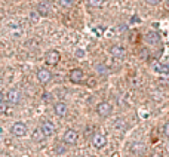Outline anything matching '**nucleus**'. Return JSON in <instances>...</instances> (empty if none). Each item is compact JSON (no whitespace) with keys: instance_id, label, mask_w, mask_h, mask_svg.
I'll return each instance as SVG.
<instances>
[{"instance_id":"f257e3e1","label":"nucleus","mask_w":169,"mask_h":157,"mask_svg":"<svg viewBox=\"0 0 169 157\" xmlns=\"http://www.w3.org/2000/svg\"><path fill=\"white\" fill-rule=\"evenodd\" d=\"M10 132L12 135H15L18 138H21V136H26L27 132H28V129H27V124L22 123V122H17V123H14V126L10 128Z\"/></svg>"},{"instance_id":"f03ea898","label":"nucleus","mask_w":169,"mask_h":157,"mask_svg":"<svg viewBox=\"0 0 169 157\" xmlns=\"http://www.w3.org/2000/svg\"><path fill=\"white\" fill-rule=\"evenodd\" d=\"M5 99H6V102L10 104V105H17L18 102L21 101V93H19V91H17V89H10V91L6 92Z\"/></svg>"},{"instance_id":"7ed1b4c3","label":"nucleus","mask_w":169,"mask_h":157,"mask_svg":"<svg viewBox=\"0 0 169 157\" xmlns=\"http://www.w3.org/2000/svg\"><path fill=\"white\" fill-rule=\"evenodd\" d=\"M111 111H113V107H111L110 102H107V101H102V102H100L96 105V113H98V116H101V117L110 116Z\"/></svg>"},{"instance_id":"20e7f679","label":"nucleus","mask_w":169,"mask_h":157,"mask_svg":"<svg viewBox=\"0 0 169 157\" xmlns=\"http://www.w3.org/2000/svg\"><path fill=\"white\" fill-rule=\"evenodd\" d=\"M62 141H64L65 144H68V145H74L77 141H79V133H77L74 129H68V131H65V133H64Z\"/></svg>"},{"instance_id":"39448f33","label":"nucleus","mask_w":169,"mask_h":157,"mask_svg":"<svg viewBox=\"0 0 169 157\" xmlns=\"http://www.w3.org/2000/svg\"><path fill=\"white\" fill-rule=\"evenodd\" d=\"M59 58H61V55H59L58 50H49L45 57V61L48 65H57L59 62Z\"/></svg>"},{"instance_id":"423d86ee","label":"nucleus","mask_w":169,"mask_h":157,"mask_svg":"<svg viewBox=\"0 0 169 157\" xmlns=\"http://www.w3.org/2000/svg\"><path fill=\"white\" fill-rule=\"evenodd\" d=\"M84 79V73L80 68H74L70 71V82L71 83H82V80Z\"/></svg>"},{"instance_id":"0eeeda50","label":"nucleus","mask_w":169,"mask_h":157,"mask_svg":"<svg viewBox=\"0 0 169 157\" xmlns=\"http://www.w3.org/2000/svg\"><path fill=\"white\" fill-rule=\"evenodd\" d=\"M37 79H39V82L43 83V84H46V83L51 82L52 79V74L49 70H46V68H40L39 71H37Z\"/></svg>"},{"instance_id":"6e6552de","label":"nucleus","mask_w":169,"mask_h":157,"mask_svg":"<svg viewBox=\"0 0 169 157\" xmlns=\"http://www.w3.org/2000/svg\"><path fill=\"white\" fill-rule=\"evenodd\" d=\"M92 144L95 148H102V147H105V144H107V138H105L102 133H95L92 138Z\"/></svg>"},{"instance_id":"1a4fd4ad","label":"nucleus","mask_w":169,"mask_h":157,"mask_svg":"<svg viewBox=\"0 0 169 157\" xmlns=\"http://www.w3.org/2000/svg\"><path fill=\"white\" fill-rule=\"evenodd\" d=\"M110 52H111V57H113V58H117V59L125 58V55H126L125 48H123V46H119V45L113 46V48L110 49Z\"/></svg>"},{"instance_id":"9d476101","label":"nucleus","mask_w":169,"mask_h":157,"mask_svg":"<svg viewBox=\"0 0 169 157\" xmlns=\"http://www.w3.org/2000/svg\"><path fill=\"white\" fill-rule=\"evenodd\" d=\"M40 128H42L43 133H45L46 136H51V135H53V133H55V131H57V128H55V124L52 123V122H49V120H46V122H43Z\"/></svg>"},{"instance_id":"9b49d317","label":"nucleus","mask_w":169,"mask_h":157,"mask_svg":"<svg viewBox=\"0 0 169 157\" xmlns=\"http://www.w3.org/2000/svg\"><path fill=\"white\" fill-rule=\"evenodd\" d=\"M145 41L148 43V45H159L160 43V36L159 33H156V31H148V33L145 34Z\"/></svg>"},{"instance_id":"f8f14e48","label":"nucleus","mask_w":169,"mask_h":157,"mask_svg":"<svg viewBox=\"0 0 169 157\" xmlns=\"http://www.w3.org/2000/svg\"><path fill=\"white\" fill-rule=\"evenodd\" d=\"M53 111L58 117H65L68 113V107L64 104V102H57L55 107H53Z\"/></svg>"},{"instance_id":"ddd939ff","label":"nucleus","mask_w":169,"mask_h":157,"mask_svg":"<svg viewBox=\"0 0 169 157\" xmlns=\"http://www.w3.org/2000/svg\"><path fill=\"white\" fill-rule=\"evenodd\" d=\"M153 70H154L156 73H159V74H165V76L169 74V67L165 65V64H160V62L153 64Z\"/></svg>"},{"instance_id":"4468645a","label":"nucleus","mask_w":169,"mask_h":157,"mask_svg":"<svg viewBox=\"0 0 169 157\" xmlns=\"http://www.w3.org/2000/svg\"><path fill=\"white\" fill-rule=\"evenodd\" d=\"M31 138H33L34 142H42L45 138H46V135L43 133L42 128H36L33 131V135H31Z\"/></svg>"},{"instance_id":"2eb2a0df","label":"nucleus","mask_w":169,"mask_h":157,"mask_svg":"<svg viewBox=\"0 0 169 157\" xmlns=\"http://www.w3.org/2000/svg\"><path fill=\"white\" fill-rule=\"evenodd\" d=\"M37 12H39L42 17H46V15H49V6H48L46 3H40V5L37 6Z\"/></svg>"},{"instance_id":"dca6fc26","label":"nucleus","mask_w":169,"mask_h":157,"mask_svg":"<svg viewBox=\"0 0 169 157\" xmlns=\"http://www.w3.org/2000/svg\"><path fill=\"white\" fill-rule=\"evenodd\" d=\"M132 151L136 153V154L143 153V151H144V144H143V142H135V144H132Z\"/></svg>"},{"instance_id":"f3484780","label":"nucleus","mask_w":169,"mask_h":157,"mask_svg":"<svg viewBox=\"0 0 169 157\" xmlns=\"http://www.w3.org/2000/svg\"><path fill=\"white\" fill-rule=\"evenodd\" d=\"M73 3H74V0H59V5L62 6V8H71L73 6Z\"/></svg>"},{"instance_id":"a211bd4d","label":"nucleus","mask_w":169,"mask_h":157,"mask_svg":"<svg viewBox=\"0 0 169 157\" xmlns=\"http://www.w3.org/2000/svg\"><path fill=\"white\" fill-rule=\"evenodd\" d=\"M88 2H89V5L92 8H100V6H102V3H104V0H88Z\"/></svg>"},{"instance_id":"6ab92c4d","label":"nucleus","mask_w":169,"mask_h":157,"mask_svg":"<svg viewBox=\"0 0 169 157\" xmlns=\"http://www.w3.org/2000/svg\"><path fill=\"white\" fill-rule=\"evenodd\" d=\"M6 110H8V102L6 101H0V114L6 113Z\"/></svg>"},{"instance_id":"aec40b11","label":"nucleus","mask_w":169,"mask_h":157,"mask_svg":"<svg viewBox=\"0 0 169 157\" xmlns=\"http://www.w3.org/2000/svg\"><path fill=\"white\" fill-rule=\"evenodd\" d=\"M96 71L101 73V74H105V73H107V67H104L102 64H100V65H96Z\"/></svg>"},{"instance_id":"412c9836","label":"nucleus","mask_w":169,"mask_h":157,"mask_svg":"<svg viewBox=\"0 0 169 157\" xmlns=\"http://www.w3.org/2000/svg\"><path fill=\"white\" fill-rule=\"evenodd\" d=\"M147 3H150V5H159L162 0H145Z\"/></svg>"},{"instance_id":"4be33fe9","label":"nucleus","mask_w":169,"mask_h":157,"mask_svg":"<svg viewBox=\"0 0 169 157\" xmlns=\"http://www.w3.org/2000/svg\"><path fill=\"white\" fill-rule=\"evenodd\" d=\"M83 55H84V52H83V50H80V49L76 50V57H77V58H82Z\"/></svg>"},{"instance_id":"5701e85b","label":"nucleus","mask_w":169,"mask_h":157,"mask_svg":"<svg viewBox=\"0 0 169 157\" xmlns=\"http://www.w3.org/2000/svg\"><path fill=\"white\" fill-rule=\"evenodd\" d=\"M165 133H166V136L169 138V123H166V126H165Z\"/></svg>"},{"instance_id":"b1692460","label":"nucleus","mask_w":169,"mask_h":157,"mask_svg":"<svg viewBox=\"0 0 169 157\" xmlns=\"http://www.w3.org/2000/svg\"><path fill=\"white\" fill-rule=\"evenodd\" d=\"M89 86H95V80L91 79V80H89Z\"/></svg>"},{"instance_id":"393cba45","label":"nucleus","mask_w":169,"mask_h":157,"mask_svg":"<svg viewBox=\"0 0 169 157\" xmlns=\"http://www.w3.org/2000/svg\"><path fill=\"white\" fill-rule=\"evenodd\" d=\"M153 157H163L160 153H156V154H153Z\"/></svg>"},{"instance_id":"a878e982","label":"nucleus","mask_w":169,"mask_h":157,"mask_svg":"<svg viewBox=\"0 0 169 157\" xmlns=\"http://www.w3.org/2000/svg\"><path fill=\"white\" fill-rule=\"evenodd\" d=\"M3 99H5L3 98V93H2V91H0V101H3Z\"/></svg>"},{"instance_id":"bb28decb","label":"nucleus","mask_w":169,"mask_h":157,"mask_svg":"<svg viewBox=\"0 0 169 157\" xmlns=\"http://www.w3.org/2000/svg\"><path fill=\"white\" fill-rule=\"evenodd\" d=\"M166 8L169 9V0H168V2H166Z\"/></svg>"},{"instance_id":"cd10ccee","label":"nucleus","mask_w":169,"mask_h":157,"mask_svg":"<svg viewBox=\"0 0 169 157\" xmlns=\"http://www.w3.org/2000/svg\"><path fill=\"white\" fill-rule=\"evenodd\" d=\"M86 157H89V156H86Z\"/></svg>"}]
</instances>
